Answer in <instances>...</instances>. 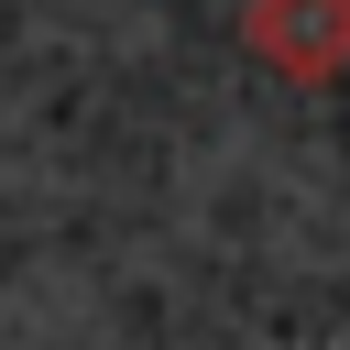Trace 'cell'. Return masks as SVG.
Returning <instances> with one entry per match:
<instances>
[{
  "mask_svg": "<svg viewBox=\"0 0 350 350\" xmlns=\"http://www.w3.org/2000/svg\"><path fill=\"white\" fill-rule=\"evenodd\" d=\"M241 44L273 66V77H350V0H241Z\"/></svg>",
  "mask_w": 350,
  "mask_h": 350,
  "instance_id": "1",
  "label": "cell"
}]
</instances>
